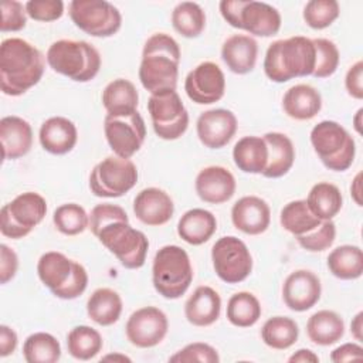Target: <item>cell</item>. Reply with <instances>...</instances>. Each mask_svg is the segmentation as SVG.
<instances>
[{"mask_svg":"<svg viewBox=\"0 0 363 363\" xmlns=\"http://www.w3.org/2000/svg\"><path fill=\"white\" fill-rule=\"evenodd\" d=\"M45 61L31 43L11 37L0 45V85L3 94L20 96L37 85L44 74Z\"/></svg>","mask_w":363,"mask_h":363,"instance_id":"obj_1","label":"cell"},{"mask_svg":"<svg viewBox=\"0 0 363 363\" xmlns=\"http://www.w3.org/2000/svg\"><path fill=\"white\" fill-rule=\"evenodd\" d=\"M180 47L166 33L150 35L142 51L139 79L150 94L164 89H176L180 64Z\"/></svg>","mask_w":363,"mask_h":363,"instance_id":"obj_2","label":"cell"},{"mask_svg":"<svg viewBox=\"0 0 363 363\" xmlns=\"http://www.w3.org/2000/svg\"><path fill=\"white\" fill-rule=\"evenodd\" d=\"M315 68L313 41L303 35L277 40L267 48L264 72L274 82L312 75Z\"/></svg>","mask_w":363,"mask_h":363,"instance_id":"obj_3","label":"cell"},{"mask_svg":"<svg viewBox=\"0 0 363 363\" xmlns=\"http://www.w3.org/2000/svg\"><path fill=\"white\" fill-rule=\"evenodd\" d=\"M47 62L58 74L77 82H88L101 68L98 50L82 40H57L47 50Z\"/></svg>","mask_w":363,"mask_h":363,"instance_id":"obj_4","label":"cell"},{"mask_svg":"<svg viewBox=\"0 0 363 363\" xmlns=\"http://www.w3.org/2000/svg\"><path fill=\"white\" fill-rule=\"evenodd\" d=\"M40 281L60 299H75L88 286V272L82 264L62 252L48 251L37 262Z\"/></svg>","mask_w":363,"mask_h":363,"instance_id":"obj_5","label":"cell"},{"mask_svg":"<svg viewBox=\"0 0 363 363\" xmlns=\"http://www.w3.org/2000/svg\"><path fill=\"white\" fill-rule=\"evenodd\" d=\"M152 281L156 292L166 299L184 295L193 281L189 254L179 245L162 247L153 258Z\"/></svg>","mask_w":363,"mask_h":363,"instance_id":"obj_6","label":"cell"},{"mask_svg":"<svg viewBox=\"0 0 363 363\" xmlns=\"http://www.w3.org/2000/svg\"><path fill=\"white\" fill-rule=\"evenodd\" d=\"M94 235L125 268L138 269L143 267L149 241L140 230H136L129 224L128 217L106 223Z\"/></svg>","mask_w":363,"mask_h":363,"instance_id":"obj_7","label":"cell"},{"mask_svg":"<svg viewBox=\"0 0 363 363\" xmlns=\"http://www.w3.org/2000/svg\"><path fill=\"white\" fill-rule=\"evenodd\" d=\"M223 18L234 28L257 37H272L281 28L279 11L268 3L254 0H223L218 4Z\"/></svg>","mask_w":363,"mask_h":363,"instance_id":"obj_8","label":"cell"},{"mask_svg":"<svg viewBox=\"0 0 363 363\" xmlns=\"http://www.w3.org/2000/svg\"><path fill=\"white\" fill-rule=\"evenodd\" d=\"M311 143L323 166L329 170L345 172L354 160V139L335 121L316 123L311 130Z\"/></svg>","mask_w":363,"mask_h":363,"instance_id":"obj_9","label":"cell"},{"mask_svg":"<svg viewBox=\"0 0 363 363\" xmlns=\"http://www.w3.org/2000/svg\"><path fill=\"white\" fill-rule=\"evenodd\" d=\"M47 214L45 199L35 191H26L4 204L0 211V231L4 237L18 240L28 235Z\"/></svg>","mask_w":363,"mask_h":363,"instance_id":"obj_10","label":"cell"},{"mask_svg":"<svg viewBox=\"0 0 363 363\" xmlns=\"http://www.w3.org/2000/svg\"><path fill=\"white\" fill-rule=\"evenodd\" d=\"M138 182V167L130 159L108 156L89 174V189L96 197L115 199L126 194Z\"/></svg>","mask_w":363,"mask_h":363,"instance_id":"obj_11","label":"cell"},{"mask_svg":"<svg viewBox=\"0 0 363 363\" xmlns=\"http://www.w3.org/2000/svg\"><path fill=\"white\" fill-rule=\"evenodd\" d=\"M155 133L163 140H176L189 126V112L176 89L150 94L147 101Z\"/></svg>","mask_w":363,"mask_h":363,"instance_id":"obj_12","label":"cell"},{"mask_svg":"<svg viewBox=\"0 0 363 363\" xmlns=\"http://www.w3.org/2000/svg\"><path fill=\"white\" fill-rule=\"evenodd\" d=\"M68 13L72 23L92 37H111L122 26L121 11L106 0H72Z\"/></svg>","mask_w":363,"mask_h":363,"instance_id":"obj_13","label":"cell"},{"mask_svg":"<svg viewBox=\"0 0 363 363\" xmlns=\"http://www.w3.org/2000/svg\"><path fill=\"white\" fill-rule=\"evenodd\" d=\"M211 261L216 275L227 284L242 282L252 271V257L248 247L234 235H224L214 242Z\"/></svg>","mask_w":363,"mask_h":363,"instance_id":"obj_14","label":"cell"},{"mask_svg":"<svg viewBox=\"0 0 363 363\" xmlns=\"http://www.w3.org/2000/svg\"><path fill=\"white\" fill-rule=\"evenodd\" d=\"M104 132L112 152L123 159H130L142 147L146 138L145 121L138 111L119 116L106 115Z\"/></svg>","mask_w":363,"mask_h":363,"instance_id":"obj_15","label":"cell"},{"mask_svg":"<svg viewBox=\"0 0 363 363\" xmlns=\"http://www.w3.org/2000/svg\"><path fill=\"white\" fill-rule=\"evenodd\" d=\"M169 320L166 313L156 306L136 309L126 322L125 333L128 340L140 349L159 345L167 335Z\"/></svg>","mask_w":363,"mask_h":363,"instance_id":"obj_16","label":"cell"},{"mask_svg":"<svg viewBox=\"0 0 363 363\" xmlns=\"http://www.w3.org/2000/svg\"><path fill=\"white\" fill-rule=\"evenodd\" d=\"M184 91L194 104L210 105L218 102L225 92L224 72L216 62H200L187 74Z\"/></svg>","mask_w":363,"mask_h":363,"instance_id":"obj_17","label":"cell"},{"mask_svg":"<svg viewBox=\"0 0 363 363\" xmlns=\"http://www.w3.org/2000/svg\"><path fill=\"white\" fill-rule=\"evenodd\" d=\"M320 279L308 269L291 272L282 285V298L285 305L295 312H305L315 306L320 299Z\"/></svg>","mask_w":363,"mask_h":363,"instance_id":"obj_18","label":"cell"},{"mask_svg":"<svg viewBox=\"0 0 363 363\" xmlns=\"http://www.w3.org/2000/svg\"><path fill=\"white\" fill-rule=\"evenodd\" d=\"M196 130L200 142L208 149L224 147L237 132L235 115L224 108L208 109L200 113Z\"/></svg>","mask_w":363,"mask_h":363,"instance_id":"obj_19","label":"cell"},{"mask_svg":"<svg viewBox=\"0 0 363 363\" xmlns=\"http://www.w3.org/2000/svg\"><path fill=\"white\" fill-rule=\"evenodd\" d=\"M194 187L197 196L204 203L221 204L234 196L237 183L228 169L223 166H207L196 176Z\"/></svg>","mask_w":363,"mask_h":363,"instance_id":"obj_20","label":"cell"},{"mask_svg":"<svg viewBox=\"0 0 363 363\" xmlns=\"http://www.w3.org/2000/svg\"><path fill=\"white\" fill-rule=\"evenodd\" d=\"M231 221L244 234L259 235L269 227L271 208L258 196H244L233 204Z\"/></svg>","mask_w":363,"mask_h":363,"instance_id":"obj_21","label":"cell"},{"mask_svg":"<svg viewBox=\"0 0 363 363\" xmlns=\"http://www.w3.org/2000/svg\"><path fill=\"white\" fill-rule=\"evenodd\" d=\"M133 213L136 218L146 225H163L174 213L172 197L159 187L140 190L133 200Z\"/></svg>","mask_w":363,"mask_h":363,"instance_id":"obj_22","label":"cell"},{"mask_svg":"<svg viewBox=\"0 0 363 363\" xmlns=\"http://www.w3.org/2000/svg\"><path fill=\"white\" fill-rule=\"evenodd\" d=\"M0 142L4 160H16L26 156L33 146L31 125L16 115L1 118Z\"/></svg>","mask_w":363,"mask_h":363,"instance_id":"obj_23","label":"cell"},{"mask_svg":"<svg viewBox=\"0 0 363 363\" xmlns=\"http://www.w3.org/2000/svg\"><path fill=\"white\" fill-rule=\"evenodd\" d=\"M38 139L43 149L51 155L71 152L78 140V130L72 121L64 116H52L43 122Z\"/></svg>","mask_w":363,"mask_h":363,"instance_id":"obj_24","label":"cell"},{"mask_svg":"<svg viewBox=\"0 0 363 363\" xmlns=\"http://www.w3.org/2000/svg\"><path fill=\"white\" fill-rule=\"evenodd\" d=\"M221 312V298L216 289L207 285L197 286L184 303V316L194 326L213 325Z\"/></svg>","mask_w":363,"mask_h":363,"instance_id":"obj_25","label":"cell"},{"mask_svg":"<svg viewBox=\"0 0 363 363\" xmlns=\"http://www.w3.org/2000/svg\"><path fill=\"white\" fill-rule=\"evenodd\" d=\"M257 57L258 43L247 34H234L221 47V58L234 74L251 72L257 64Z\"/></svg>","mask_w":363,"mask_h":363,"instance_id":"obj_26","label":"cell"},{"mask_svg":"<svg viewBox=\"0 0 363 363\" xmlns=\"http://www.w3.org/2000/svg\"><path fill=\"white\" fill-rule=\"evenodd\" d=\"M282 108L292 119L309 121L322 109V96L312 85L296 84L284 94Z\"/></svg>","mask_w":363,"mask_h":363,"instance_id":"obj_27","label":"cell"},{"mask_svg":"<svg viewBox=\"0 0 363 363\" xmlns=\"http://www.w3.org/2000/svg\"><path fill=\"white\" fill-rule=\"evenodd\" d=\"M262 138L268 147V160L262 176L268 179L285 176L295 162V147L292 140L281 132H268Z\"/></svg>","mask_w":363,"mask_h":363,"instance_id":"obj_28","label":"cell"},{"mask_svg":"<svg viewBox=\"0 0 363 363\" xmlns=\"http://www.w3.org/2000/svg\"><path fill=\"white\" fill-rule=\"evenodd\" d=\"M216 230V216L204 208L187 210L177 223L179 237L190 245H201L207 242Z\"/></svg>","mask_w":363,"mask_h":363,"instance_id":"obj_29","label":"cell"},{"mask_svg":"<svg viewBox=\"0 0 363 363\" xmlns=\"http://www.w3.org/2000/svg\"><path fill=\"white\" fill-rule=\"evenodd\" d=\"M139 94L133 82L125 78L111 81L102 91V105L108 115H129L138 111Z\"/></svg>","mask_w":363,"mask_h":363,"instance_id":"obj_30","label":"cell"},{"mask_svg":"<svg viewBox=\"0 0 363 363\" xmlns=\"http://www.w3.org/2000/svg\"><path fill=\"white\" fill-rule=\"evenodd\" d=\"M306 335L315 345L330 346L343 337L345 320L333 311H318L306 322Z\"/></svg>","mask_w":363,"mask_h":363,"instance_id":"obj_31","label":"cell"},{"mask_svg":"<svg viewBox=\"0 0 363 363\" xmlns=\"http://www.w3.org/2000/svg\"><path fill=\"white\" fill-rule=\"evenodd\" d=\"M233 159L235 166L251 174H262L267 160L268 147L261 136H244L233 147Z\"/></svg>","mask_w":363,"mask_h":363,"instance_id":"obj_32","label":"cell"},{"mask_svg":"<svg viewBox=\"0 0 363 363\" xmlns=\"http://www.w3.org/2000/svg\"><path fill=\"white\" fill-rule=\"evenodd\" d=\"M122 298L111 288L95 289L86 301V313L92 322L101 326L116 323L122 313Z\"/></svg>","mask_w":363,"mask_h":363,"instance_id":"obj_33","label":"cell"},{"mask_svg":"<svg viewBox=\"0 0 363 363\" xmlns=\"http://www.w3.org/2000/svg\"><path fill=\"white\" fill-rule=\"evenodd\" d=\"M328 269L339 279H357L363 274V252L357 245H339L328 255Z\"/></svg>","mask_w":363,"mask_h":363,"instance_id":"obj_34","label":"cell"},{"mask_svg":"<svg viewBox=\"0 0 363 363\" xmlns=\"http://www.w3.org/2000/svg\"><path fill=\"white\" fill-rule=\"evenodd\" d=\"M306 204L309 210L322 221L332 220L343 206V197L337 186L320 182L309 190Z\"/></svg>","mask_w":363,"mask_h":363,"instance_id":"obj_35","label":"cell"},{"mask_svg":"<svg viewBox=\"0 0 363 363\" xmlns=\"http://www.w3.org/2000/svg\"><path fill=\"white\" fill-rule=\"evenodd\" d=\"M322 220H319L308 207L306 200H294L285 204L279 214V223L284 230L295 235L302 237L313 231Z\"/></svg>","mask_w":363,"mask_h":363,"instance_id":"obj_36","label":"cell"},{"mask_svg":"<svg viewBox=\"0 0 363 363\" xmlns=\"http://www.w3.org/2000/svg\"><path fill=\"white\" fill-rule=\"evenodd\" d=\"M299 336L298 323L288 316H272L261 329L262 342L277 350H285L296 343Z\"/></svg>","mask_w":363,"mask_h":363,"instance_id":"obj_37","label":"cell"},{"mask_svg":"<svg viewBox=\"0 0 363 363\" xmlns=\"http://www.w3.org/2000/svg\"><path fill=\"white\" fill-rule=\"evenodd\" d=\"M104 346L101 333L86 325L72 328L67 335L68 353L77 360L94 359Z\"/></svg>","mask_w":363,"mask_h":363,"instance_id":"obj_38","label":"cell"},{"mask_svg":"<svg viewBox=\"0 0 363 363\" xmlns=\"http://www.w3.org/2000/svg\"><path fill=\"white\" fill-rule=\"evenodd\" d=\"M261 303L258 298L247 291L234 294L227 303V319L238 328H250L261 318Z\"/></svg>","mask_w":363,"mask_h":363,"instance_id":"obj_39","label":"cell"},{"mask_svg":"<svg viewBox=\"0 0 363 363\" xmlns=\"http://www.w3.org/2000/svg\"><path fill=\"white\" fill-rule=\"evenodd\" d=\"M172 26L180 35L196 38L206 27V13L194 1H182L172 11Z\"/></svg>","mask_w":363,"mask_h":363,"instance_id":"obj_40","label":"cell"},{"mask_svg":"<svg viewBox=\"0 0 363 363\" xmlns=\"http://www.w3.org/2000/svg\"><path fill=\"white\" fill-rule=\"evenodd\" d=\"M23 356L27 363H55L61 357V345L51 333L35 332L24 340Z\"/></svg>","mask_w":363,"mask_h":363,"instance_id":"obj_41","label":"cell"},{"mask_svg":"<svg viewBox=\"0 0 363 363\" xmlns=\"http://www.w3.org/2000/svg\"><path fill=\"white\" fill-rule=\"evenodd\" d=\"M55 228L64 235H78L89 225V214L77 203H65L55 208L52 214Z\"/></svg>","mask_w":363,"mask_h":363,"instance_id":"obj_42","label":"cell"},{"mask_svg":"<svg viewBox=\"0 0 363 363\" xmlns=\"http://www.w3.org/2000/svg\"><path fill=\"white\" fill-rule=\"evenodd\" d=\"M340 14L336 0H311L303 7V20L313 30L329 27Z\"/></svg>","mask_w":363,"mask_h":363,"instance_id":"obj_43","label":"cell"},{"mask_svg":"<svg viewBox=\"0 0 363 363\" xmlns=\"http://www.w3.org/2000/svg\"><path fill=\"white\" fill-rule=\"evenodd\" d=\"M315 45V78H328L333 75L339 67V50L329 38H313Z\"/></svg>","mask_w":363,"mask_h":363,"instance_id":"obj_44","label":"cell"},{"mask_svg":"<svg viewBox=\"0 0 363 363\" xmlns=\"http://www.w3.org/2000/svg\"><path fill=\"white\" fill-rule=\"evenodd\" d=\"M336 238V225L332 220L320 221V224L311 233L298 237V244L311 252H320L328 250Z\"/></svg>","mask_w":363,"mask_h":363,"instance_id":"obj_45","label":"cell"},{"mask_svg":"<svg viewBox=\"0 0 363 363\" xmlns=\"http://www.w3.org/2000/svg\"><path fill=\"white\" fill-rule=\"evenodd\" d=\"M169 362L174 363H191V362H200V363H218L220 356L217 350L203 342H194L189 343L179 352H176L173 356L169 357Z\"/></svg>","mask_w":363,"mask_h":363,"instance_id":"obj_46","label":"cell"},{"mask_svg":"<svg viewBox=\"0 0 363 363\" xmlns=\"http://www.w3.org/2000/svg\"><path fill=\"white\" fill-rule=\"evenodd\" d=\"M1 23L0 30L3 33L20 31L26 27L27 11L26 4L16 0H6L1 3Z\"/></svg>","mask_w":363,"mask_h":363,"instance_id":"obj_47","label":"cell"},{"mask_svg":"<svg viewBox=\"0 0 363 363\" xmlns=\"http://www.w3.org/2000/svg\"><path fill=\"white\" fill-rule=\"evenodd\" d=\"M27 16L35 21H55L64 14L61 0H30L26 3Z\"/></svg>","mask_w":363,"mask_h":363,"instance_id":"obj_48","label":"cell"},{"mask_svg":"<svg viewBox=\"0 0 363 363\" xmlns=\"http://www.w3.org/2000/svg\"><path fill=\"white\" fill-rule=\"evenodd\" d=\"M125 217H128V214L121 206L111 204V203L96 204L89 213V225L88 227H89L91 233L95 234L106 223L116 220V218H125Z\"/></svg>","mask_w":363,"mask_h":363,"instance_id":"obj_49","label":"cell"},{"mask_svg":"<svg viewBox=\"0 0 363 363\" xmlns=\"http://www.w3.org/2000/svg\"><path fill=\"white\" fill-rule=\"evenodd\" d=\"M18 268V257L13 248L6 244L0 245V282L11 281Z\"/></svg>","mask_w":363,"mask_h":363,"instance_id":"obj_50","label":"cell"},{"mask_svg":"<svg viewBox=\"0 0 363 363\" xmlns=\"http://www.w3.org/2000/svg\"><path fill=\"white\" fill-rule=\"evenodd\" d=\"M345 86L350 96L356 99L363 98V61H356L346 72Z\"/></svg>","mask_w":363,"mask_h":363,"instance_id":"obj_51","label":"cell"},{"mask_svg":"<svg viewBox=\"0 0 363 363\" xmlns=\"http://www.w3.org/2000/svg\"><path fill=\"white\" fill-rule=\"evenodd\" d=\"M363 347L359 343H343L330 353V360L335 363L362 360Z\"/></svg>","mask_w":363,"mask_h":363,"instance_id":"obj_52","label":"cell"},{"mask_svg":"<svg viewBox=\"0 0 363 363\" xmlns=\"http://www.w3.org/2000/svg\"><path fill=\"white\" fill-rule=\"evenodd\" d=\"M17 333L7 325L0 326V356L7 357L10 356L17 347Z\"/></svg>","mask_w":363,"mask_h":363,"instance_id":"obj_53","label":"cell"},{"mask_svg":"<svg viewBox=\"0 0 363 363\" xmlns=\"http://www.w3.org/2000/svg\"><path fill=\"white\" fill-rule=\"evenodd\" d=\"M289 363H296V362H301V363H318L319 362V357L318 354H315L312 350L309 349H299L296 350L289 359H288Z\"/></svg>","mask_w":363,"mask_h":363,"instance_id":"obj_54","label":"cell"},{"mask_svg":"<svg viewBox=\"0 0 363 363\" xmlns=\"http://www.w3.org/2000/svg\"><path fill=\"white\" fill-rule=\"evenodd\" d=\"M363 312H357L356 316L352 319V323H350V332L353 335V337L359 342L363 340Z\"/></svg>","mask_w":363,"mask_h":363,"instance_id":"obj_55","label":"cell"},{"mask_svg":"<svg viewBox=\"0 0 363 363\" xmlns=\"http://www.w3.org/2000/svg\"><path fill=\"white\" fill-rule=\"evenodd\" d=\"M360 177L362 174L357 173L354 180L352 182V186H350V193H352V197L353 200L356 201L357 206H362V199H360Z\"/></svg>","mask_w":363,"mask_h":363,"instance_id":"obj_56","label":"cell"},{"mask_svg":"<svg viewBox=\"0 0 363 363\" xmlns=\"http://www.w3.org/2000/svg\"><path fill=\"white\" fill-rule=\"evenodd\" d=\"M362 112H363L362 108L357 109V112H356V115H354V119H353V122H354V129H356V132H357L359 135H362V121H360Z\"/></svg>","mask_w":363,"mask_h":363,"instance_id":"obj_57","label":"cell"},{"mask_svg":"<svg viewBox=\"0 0 363 363\" xmlns=\"http://www.w3.org/2000/svg\"><path fill=\"white\" fill-rule=\"evenodd\" d=\"M102 360H119V362H130V359L128 357V356H125V354H118V353H115V354H106V356H104L102 357Z\"/></svg>","mask_w":363,"mask_h":363,"instance_id":"obj_58","label":"cell"}]
</instances>
